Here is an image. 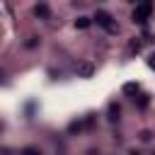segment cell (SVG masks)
Listing matches in <instances>:
<instances>
[{
    "instance_id": "9c48e42d",
    "label": "cell",
    "mask_w": 155,
    "mask_h": 155,
    "mask_svg": "<svg viewBox=\"0 0 155 155\" xmlns=\"http://www.w3.org/2000/svg\"><path fill=\"white\" fill-rule=\"evenodd\" d=\"M22 155H41V153H39V150H34V148H24V153H22Z\"/></svg>"
},
{
    "instance_id": "8fae6325",
    "label": "cell",
    "mask_w": 155,
    "mask_h": 155,
    "mask_svg": "<svg viewBox=\"0 0 155 155\" xmlns=\"http://www.w3.org/2000/svg\"><path fill=\"white\" fill-rule=\"evenodd\" d=\"M140 140H150V131H143L140 133Z\"/></svg>"
},
{
    "instance_id": "277c9868",
    "label": "cell",
    "mask_w": 155,
    "mask_h": 155,
    "mask_svg": "<svg viewBox=\"0 0 155 155\" xmlns=\"http://www.w3.org/2000/svg\"><path fill=\"white\" fill-rule=\"evenodd\" d=\"M34 15H36L39 19H48V15H51V10H48V5H46V2H39V5L34 7Z\"/></svg>"
},
{
    "instance_id": "ba28073f",
    "label": "cell",
    "mask_w": 155,
    "mask_h": 155,
    "mask_svg": "<svg viewBox=\"0 0 155 155\" xmlns=\"http://www.w3.org/2000/svg\"><path fill=\"white\" fill-rule=\"evenodd\" d=\"M138 107H140V109H145V107H148V97H145V94H140V97H138Z\"/></svg>"
},
{
    "instance_id": "6da1fadb",
    "label": "cell",
    "mask_w": 155,
    "mask_h": 155,
    "mask_svg": "<svg viewBox=\"0 0 155 155\" xmlns=\"http://www.w3.org/2000/svg\"><path fill=\"white\" fill-rule=\"evenodd\" d=\"M92 19H94V22H97L102 29H107L109 34H114V31H116V22L111 19V15H109V12H104V10H97Z\"/></svg>"
},
{
    "instance_id": "52a82bcc",
    "label": "cell",
    "mask_w": 155,
    "mask_h": 155,
    "mask_svg": "<svg viewBox=\"0 0 155 155\" xmlns=\"http://www.w3.org/2000/svg\"><path fill=\"white\" fill-rule=\"evenodd\" d=\"M116 119H119V104L111 102L109 104V121H116Z\"/></svg>"
},
{
    "instance_id": "30bf717a",
    "label": "cell",
    "mask_w": 155,
    "mask_h": 155,
    "mask_svg": "<svg viewBox=\"0 0 155 155\" xmlns=\"http://www.w3.org/2000/svg\"><path fill=\"white\" fill-rule=\"evenodd\" d=\"M148 65L155 70V53H150V58H148Z\"/></svg>"
},
{
    "instance_id": "5b68a950",
    "label": "cell",
    "mask_w": 155,
    "mask_h": 155,
    "mask_svg": "<svg viewBox=\"0 0 155 155\" xmlns=\"http://www.w3.org/2000/svg\"><path fill=\"white\" fill-rule=\"evenodd\" d=\"M90 24H92L90 17H78V19H75V27H78V29H87Z\"/></svg>"
},
{
    "instance_id": "3957f363",
    "label": "cell",
    "mask_w": 155,
    "mask_h": 155,
    "mask_svg": "<svg viewBox=\"0 0 155 155\" xmlns=\"http://www.w3.org/2000/svg\"><path fill=\"white\" fill-rule=\"evenodd\" d=\"M92 73H94V65H92L90 61L78 63V75H80V78H92Z\"/></svg>"
},
{
    "instance_id": "7a4b0ae2",
    "label": "cell",
    "mask_w": 155,
    "mask_h": 155,
    "mask_svg": "<svg viewBox=\"0 0 155 155\" xmlns=\"http://www.w3.org/2000/svg\"><path fill=\"white\" fill-rule=\"evenodd\" d=\"M150 12H153V2H140V5H136V10H133V22L143 24V22L150 17Z\"/></svg>"
},
{
    "instance_id": "8992f818",
    "label": "cell",
    "mask_w": 155,
    "mask_h": 155,
    "mask_svg": "<svg viewBox=\"0 0 155 155\" xmlns=\"http://www.w3.org/2000/svg\"><path fill=\"white\" fill-rule=\"evenodd\" d=\"M138 90H140L138 82H126V85H124V92H126V94H136Z\"/></svg>"
}]
</instances>
